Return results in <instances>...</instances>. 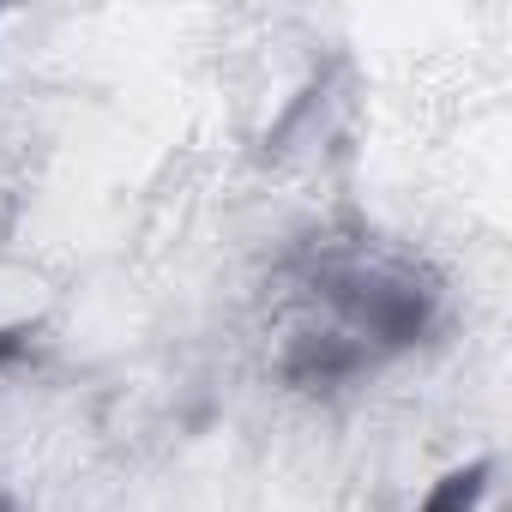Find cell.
I'll return each instance as SVG.
<instances>
[{
  "mask_svg": "<svg viewBox=\"0 0 512 512\" xmlns=\"http://www.w3.org/2000/svg\"><path fill=\"white\" fill-rule=\"evenodd\" d=\"M326 302L344 308L350 338L368 356L416 344L428 332V320H434V296L410 272H386V266H338V272H326Z\"/></svg>",
  "mask_w": 512,
  "mask_h": 512,
  "instance_id": "1",
  "label": "cell"
},
{
  "mask_svg": "<svg viewBox=\"0 0 512 512\" xmlns=\"http://www.w3.org/2000/svg\"><path fill=\"white\" fill-rule=\"evenodd\" d=\"M488 476H494V464H488V458L458 464V470H446V476L434 482V494H428L416 512H476V506L488 500Z\"/></svg>",
  "mask_w": 512,
  "mask_h": 512,
  "instance_id": "2",
  "label": "cell"
},
{
  "mask_svg": "<svg viewBox=\"0 0 512 512\" xmlns=\"http://www.w3.org/2000/svg\"><path fill=\"white\" fill-rule=\"evenodd\" d=\"M13 356H25V332H0V368H7Z\"/></svg>",
  "mask_w": 512,
  "mask_h": 512,
  "instance_id": "3",
  "label": "cell"
},
{
  "mask_svg": "<svg viewBox=\"0 0 512 512\" xmlns=\"http://www.w3.org/2000/svg\"><path fill=\"white\" fill-rule=\"evenodd\" d=\"M0 512H7V506H0Z\"/></svg>",
  "mask_w": 512,
  "mask_h": 512,
  "instance_id": "4",
  "label": "cell"
}]
</instances>
